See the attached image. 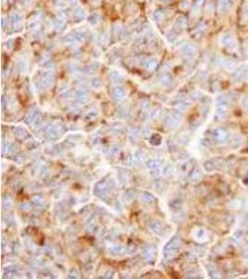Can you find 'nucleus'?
Here are the masks:
<instances>
[{"mask_svg": "<svg viewBox=\"0 0 248 279\" xmlns=\"http://www.w3.org/2000/svg\"><path fill=\"white\" fill-rule=\"evenodd\" d=\"M184 51H185V52H186L187 54H189V55H192L193 52H194V49H193V48H192V46L188 45V46L185 47V48H184Z\"/></svg>", "mask_w": 248, "mask_h": 279, "instance_id": "obj_4", "label": "nucleus"}, {"mask_svg": "<svg viewBox=\"0 0 248 279\" xmlns=\"http://www.w3.org/2000/svg\"><path fill=\"white\" fill-rule=\"evenodd\" d=\"M221 43L223 44V45L226 47V48H235V42L232 38V36L231 35H223V37L221 38Z\"/></svg>", "mask_w": 248, "mask_h": 279, "instance_id": "obj_3", "label": "nucleus"}, {"mask_svg": "<svg viewBox=\"0 0 248 279\" xmlns=\"http://www.w3.org/2000/svg\"><path fill=\"white\" fill-rule=\"evenodd\" d=\"M233 0H218V9L221 12L230 10L232 7Z\"/></svg>", "mask_w": 248, "mask_h": 279, "instance_id": "obj_2", "label": "nucleus"}, {"mask_svg": "<svg viewBox=\"0 0 248 279\" xmlns=\"http://www.w3.org/2000/svg\"><path fill=\"white\" fill-rule=\"evenodd\" d=\"M247 75H248V66H241L233 73L232 77L236 81H241V80L245 79L247 77Z\"/></svg>", "mask_w": 248, "mask_h": 279, "instance_id": "obj_1", "label": "nucleus"}]
</instances>
